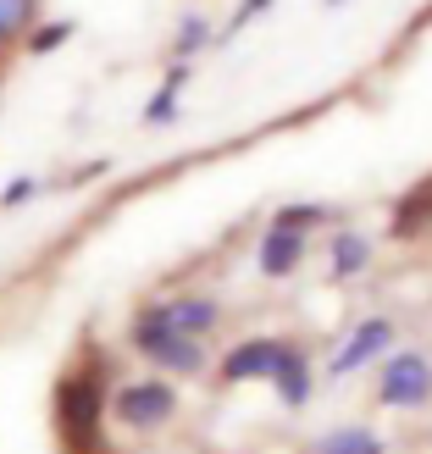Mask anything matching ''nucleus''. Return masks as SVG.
Instances as JSON below:
<instances>
[{
  "instance_id": "ddd939ff",
  "label": "nucleus",
  "mask_w": 432,
  "mask_h": 454,
  "mask_svg": "<svg viewBox=\"0 0 432 454\" xmlns=\"http://www.w3.org/2000/svg\"><path fill=\"white\" fill-rule=\"evenodd\" d=\"M39 28V0H0V51H22V39Z\"/></svg>"
},
{
  "instance_id": "20e7f679",
  "label": "nucleus",
  "mask_w": 432,
  "mask_h": 454,
  "mask_svg": "<svg viewBox=\"0 0 432 454\" xmlns=\"http://www.w3.org/2000/svg\"><path fill=\"white\" fill-rule=\"evenodd\" d=\"M432 404V355L427 349H394L377 372V411L411 416Z\"/></svg>"
},
{
  "instance_id": "f8f14e48",
  "label": "nucleus",
  "mask_w": 432,
  "mask_h": 454,
  "mask_svg": "<svg viewBox=\"0 0 432 454\" xmlns=\"http://www.w3.org/2000/svg\"><path fill=\"white\" fill-rule=\"evenodd\" d=\"M338 222V211L333 206H322V200H288V206H278L271 211V227H294V233H322V227H333Z\"/></svg>"
},
{
  "instance_id": "aec40b11",
  "label": "nucleus",
  "mask_w": 432,
  "mask_h": 454,
  "mask_svg": "<svg viewBox=\"0 0 432 454\" xmlns=\"http://www.w3.org/2000/svg\"><path fill=\"white\" fill-rule=\"evenodd\" d=\"M322 6H344V0H322Z\"/></svg>"
},
{
  "instance_id": "a211bd4d",
  "label": "nucleus",
  "mask_w": 432,
  "mask_h": 454,
  "mask_svg": "<svg viewBox=\"0 0 432 454\" xmlns=\"http://www.w3.org/2000/svg\"><path fill=\"white\" fill-rule=\"evenodd\" d=\"M44 194V177H34V172H17L6 189H0V211H22L28 200H39Z\"/></svg>"
},
{
  "instance_id": "f03ea898",
  "label": "nucleus",
  "mask_w": 432,
  "mask_h": 454,
  "mask_svg": "<svg viewBox=\"0 0 432 454\" xmlns=\"http://www.w3.org/2000/svg\"><path fill=\"white\" fill-rule=\"evenodd\" d=\"M177 411H184V394H177L172 377H122L117 388H111V427H122L128 438H155L167 433V427L177 421Z\"/></svg>"
},
{
  "instance_id": "6e6552de",
  "label": "nucleus",
  "mask_w": 432,
  "mask_h": 454,
  "mask_svg": "<svg viewBox=\"0 0 432 454\" xmlns=\"http://www.w3.org/2000/svg\"><path fill=\"white\" fill-rule=\"evenodd\" d=\"M266 388L278 394L283 411H305V404L316 399V388H322V366H316V360L305 355V344H288L283 366H278V377H271Z\"/></svg>"
},
{
  "instance_id": "39448f33",
  "label": "nucleus",
  "mask_w": 432,
  "mask_h": 454,
  "mask_svg": "<svg viewBox=\"0 0 432 454\" xmlns=\"http://www.w3.org/2000/svg\"><path fill=\"white\" fill-rule=\"evenodd\" d=\"M288 344L294 338H283V333H249L239 344H227L216 355V388H255V382H271Z\"/></svg>"
},
{
  "instance_id": "9b49d317",
  "label": "nucleus",
  "mask_w": 432,
  "mask_h": 454,
  "mask_svg": "<svg viewBox=\"0 0 432 454\" xmlns=\"http://www.w3.org/2000/svg\"><path fill=\"white\" fill-rule=\"evenodd\" d=\"M305 454H389V438L366 421H338L327 433H316L305 443Z\"/></svg>"
},
{
  "instance_id": "f3484780",
  "label": "nucleus",
  "mask_w": 432,
  "mask_h": 454,
  "mask_svg": "<svg viewBox=\"0 0 432 454\" xmlns=\"http://www.w3.org/2000/svg\"><path fill=\"white\" fill-rule=\"evenodd\" d=\"M177 117H184V89H167V83H161V89L145 100V117H139V122H145V128H172Z\"/></svg>"
},
{
  "instance_id": "f257e3e1",
  "label": "nucleus",
  "mask_w": 432,
  "mask_h": 454,
  "mask_svg": "<svg viewBox=\"0 0 432 454\" xmlns=\"http://www.w3.org/2000/svg\"><path fill=\"white\" fill-rule=\"evenodd\" d=\"M111 360L100 349H89L83 360H73L56 388H51V433L61 454H111L106 433H111Z\"/></svg>"
},
{
  "instance_id": "4468645a",
  "label": "nucleus",
  "mask_w": 432,
  "mask_h": 454,
  "mask_svg": "<svg viewBox=\"0 0 432 454\" xmlns=\"http://www.w3.org/2000/svg\"><path fill=\"white\" fill-rule=\"evenodd\" d=\"M211 44H216V28H211V17L189 12L184 22H177V34H172V61H194L200 51H211Z\"/></svg>"
},
{
  "instance_id": "0eeeda50",
  "label": "nucleus",
  "mask_w": 432,
  "mask_h": 454,
  "mask_svg": "<svg viewBox=\"0 0 432 454\" xmlns=\"http://www.w3.org/2000/svg\"><path fill=\"white\" fill-rule=\"evenodd\" d=\"M161 316L172 322V333H189V338H206L211 344V333H222L227 322V305L216 300V294H161Z\"/></svg>"
},
{
  "instance_id": "9d476101",
  "label": "nucleus",
  "mask_w": 432,
  "mask_h": 454,
  "mask_svg": "<svg viewBox=\"0 0 432 454\" xmlns=\"http://www.w3.org/2000/svg\"><path fill=\"white\" fill-rule=\"evenodd\" d=\"M372 261H377V244H372L366 233H355V227H338V233L327 239V283H333V288L366 278Z\"/></svg>"
},
{
  "instance_id": "dca6fc26",
  "label": "nucleus",
  "mask_w": 432,
  "mask_h": 454,
  "mask_svg": "<svg viewBox=\"0 0 432 454\" xmlns=\"http://www.w3.org/2000/svg\"><path fill=\"white\" fill-rule=\"evenodd\" d=\"M73 34H78L73 17H51V22H39V28L22 39V51H28V56H56L61 44H73Z\"/></svg>"
},
{
  "instance_id": "423d86ee",
  "label": "nucleus",
  "mask_w": 432,
  "mask_h": 454,
  "mask_svg": "<svg viewBox=\"0 0 432 454\" xmlns=\"http://www.w3.org/2000/svg\"><path fill=\"white\" fill-rule=\"evenodd\" d=\"M310 233H294V227H261V239H255V271L261 278H271V283H283V278H294V271L305 266V255H310Z\"/></svg>"
},
{
  "instance_id": "1a4fd4ad",
  "label": "nucleus",
  "mask_w": 432,
  "mask_h": 454,
  "mask_svg": "<svg viewBox=\"0 0 432 454\" xmlns=\"http://www.w3.org/2000/svg\"><path fill=\"white\" fill-rule=\"evenodd\" d=\"M145 366L155 377H172V382H194V377H206L211 372V344L206 338H189V333H172L161 349H155Z\"/></svg>"
},
{
  "instance_id": "2eb2a0df",
  "label": "nucleus",
  "mask_w": 432,
  "mask_h": 454,
  "mask_svg": "<svg viewBox=\"0 0 432 454\" xmlns=\"http://www.w3.org/2000/svg\"><path fill=\"white\" fill-rule=\"evenodd\" d=\"M427 222H432V177H427L421 189H411V194H405L399 206H394V233H399V239H411V233H421Z\"/></svg>"
},
{
  "instance_id": "7ed1b4c3",
  "label": "nucleus",
  "mask_w": 432,
  "mask_h": 454,
  "mask_svg": "<svg viewBox=\"0 0 432 454\" xmlns=\"http://www.w3.org/2000/svg\"><path fill=\"white\" fill-rule=\"evenodd\" d=\"M399 349V322L394 316H360V322L338 338V349L327 355V366H322V382H350L355 372H366V366H382Z\"/></svg>"
},
{
  "instance_id": "6ab92c4d",
  "label": "nucleus",
  "mask_w": 432,
  "mask_h": 454,
  "mask_svg": "<svg viewBox=\"0 0 432 454\" xmlns=\"http://www.w3.org/2000/svg\"><path fill=\"white\" fill-rule=\"evenodd\" d=\"M266 6H271V0H239V12H233V17H227V28L216 34V44H227V39H233V34H244V28H249V22H255V17L266 12Z\"/></svg>"
}]
</instances>
